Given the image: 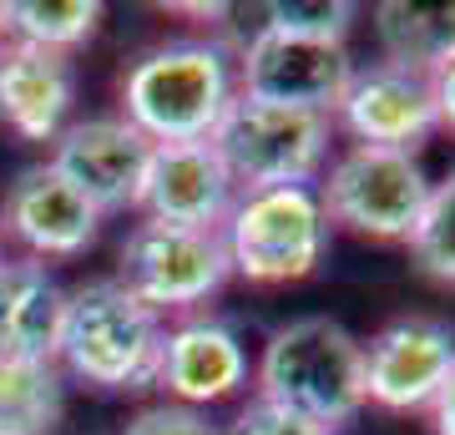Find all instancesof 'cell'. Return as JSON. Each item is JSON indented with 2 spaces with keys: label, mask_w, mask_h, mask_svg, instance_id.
Returning <instances> with one entry per match:
<instances>
[{
  "label": "cell",
  "mask_w": 455,
  "mask_h": 435,
  "mask_svg": "<svg viewBox=\"0 0 455 435\" xmlns=\"http://www.w3.org/2000/svg\"><path fill=\"white\" fill-rule=\"evenodd\" d=\"M238 97V66L218 41H157L122 71V117L152 147L208 142Z\"/></svg>",
  "instance_id": "obj_1"
},
{
  "label": "cell",
  "mask_w": 455,
  "mask_h": 435,
  "mask_svg": "<svg viewBox=\"0 0 455 435\" xmlns=\"http://www.w3.org/2000/svg\"><path fill=\"white\" fill-rule=\"evenodd\" d=\"M163 334V314H152L116 274L86 278L66 289L56 365L97 390H152Z\"/></svg>",
  "instance_id": "obj_2"
},
{
  "label": "cell",
  "mask_w": 455,
  "mask_h": 435,
  "mask_svg": "<svg viewBox=\"0 0 455 435\" xmlns=\"http://www.w3.org/2000/svg\"><path fill=\"white\" fill-rule=\"evenodd\" d=\"M259 400L339 431L364 410V344L329 314L278 324L259 359Z\"/></svg>",
  "instance_id": "obj_3"
},
{
  "label": "cell",
  "mask_w": 455,
  "mask_h": 435,
  "mask_svg": "<svg viewBox=\"0 0 455 435\" xmlns=\"http://www.w3.org/2000/svg\"><path fill=\"white\" fill-rule=\"evenodd\" d=\"M208 142L218 147L223 167L238 182V193L309 188L329 167L334 117L299 112V107H278V101H259L238 92Z\"/></svg>",
  "instance_id": "obj_4"
},
{
  "label": "cell",
  "mask_w": 455,
  "mask_h": 435,
  "mask_svg": "<svg viewBox=\"0 0 455 435\" xmlns=\"http://www.w3.org/2000/svg\"><path fill=\"white\" fill-rule=\"evenodd\" d=\"M223 243L233 258V274L278 289L299 284L324 263L329 248V218L314 188H263V193H238L233 213L223 223Z\"/></svg>",
  "instance_id": "obj_5"
},
{
  "label": "cell",
  "mask_w": 455,
  "mask_h": 435,
  "mask_svg": "<svg viewBox=\"0 0 455 435\" xmlns=\"http://www.w3.org/2000/svg\"><path fill=\"white\" fill-rule=\"evenodd\" d=\"M122 284L142 299L152 314H197L218 299L233 278V258L218 228H178V223H142L122 238Z\"/></svg>",
  "instance_id": "obj_6"
},
{
  "label": "cell",
  "mask_w": 455,
  "mask_h": 435,
  "mask_svg": "<svg viewBox=\"0 0 455 435\" xmlns=\"http://www.w3.org/2000/svg\"><path fill=\"white\" fill-rule=\"evenodd\" d=\"M430 197V178L415 152L390 147H344L329 162L319 203L329 223L374 243H410Z\"/></svg>",
  "instance_id": "obj_7"
},
{
  "label": "cell",
  "mask_w": 455,
  "mask_h": 435,
  "mask_svg": "<svg viewBox=\"0 0 455 435\" xmlns=\"http://www.w3.org/2000/svg\"><path fill=\"white\" fill-rule=\"evenodd\" d=\"M238 66V92L259 101H278V107H299V112L334 117L344 92L355 81V56L339 41H309V36L289 31H259L243 41V51L233 56Z\"/></svg>",
  "instance_id": "obj_8"
},
{
  "label": "cell",
  "mask_w": 455,
  "mask_h": 435,
  "mask_svg": "<svg viewBox=\"0 0 455 435\" xmlns=\"http://www.w3.org/2000/svg\"><path fill=\"white\" fill-rule=\"evenodd\" d=\"M147 157H152V142L127 117H86V122H71L51 142L46 162L107 218V213L137 208Z\"/></svg>",
  "instance_id": "obj_9"
},
{
  "label": "cell",
  "mask_w": 455,
  "mask_h": 435,
  "mask_svg": "<svg viewBox=\"0 0 455 435\" xmlns=\"http://www.w3.org/2000/svg\"><path fill=\"white\" fill-rule=\"evenodd\" d=\"M101 233V213L51 167H20L0 203V238H16L26 258H82Z\"/></svg>",
  "instance_id": "obj_10"
},
{
  "label": "cell",
  "mask_w": 455,
  "mask_h": 435,
  "mask_svg": "<svg viewBox=\"0 0 455 435\" xmlns=\"http://www.w3.org/2000/svg\"><path fill=\"white\" fill-rule=\"evenodd\" d=\"M455 370V329L440 319H395L364 344V405L430 410L435 390Z\"/></svg>",
  "instance_id": "obj_11"
},
{
  "label": "cell",
  "mask_w": 455,
  "mask_h": 435,
  "mask_svg": "<svg viewBox=\"0 0 455 435\" xmlns=\"http://www.w3.org/2000/svg\"><path fill=\"white\" fill-rule=\"evenodd\" d=\"M238 203V182L223 167L212 142H163L147 157V178L137 193V213L152 223L218 228Z\"/></svg>",
  "instance_id": "obj_12"
},
{
  "label": "cell",
  "mask_w": 455,
  "mask_h": 435,
  "mask_svg": "<svg viewBox=\"0 0 455 435\" xmlns=\"http://www.w3.org/2000/svg\"><path fill=\"white\" fill-rule=\"evenodd\" d=\"M334 117L355 137V147H390V152H415L440 127L430 77L400 71L390 61L355 66V81Z\"/></svg>",
  "instance_id": "obj_13"
},
{
  "label": "cell",
  "mask_w": 455,
  "mask_h": 435,
  "mask_svg": "<svg viewBox=\"0 0 455 435\" xmlns=\"http://www.w3.org/2000/svg\"><path fill=\"white\" fill-rule=\"evenodd\" d=\"M157 390H167L172 405L203 410V405L233 400L248 385V350L238 329L218 314H188L163 334L157 355Z\"/></svg>",
  "instance_id": "obj_14"
},
{
  "label": "cell",
  "mask_w": 455,
  "mask_h": 435,
  "mask_svg": "<svg viewBox=\"0 0 455 435\" xmlns=\"http://www.w3.org/2000/svg\"><path fill=\"white\" fill-rule=\"evenodd\" d=\"M76 107V66L71 56L5 41L0 46V127L20 142H56L71 127Z\"/></svg>",
  "instance_id": "obj_15"
},
{
  "label": "cell",
  "mask_w": 455,
  "mask_h": 435,
  "mask_svg": "<svg viewBox=\"0 0 455 435\" xmlns=\"http://www.w3.org/2000/svg\"><path fill=\"white\" fill-rule=\"evenodd\" d=\"M66 284L41 258H0V359H56Z\"/></svg>",
  "instance_id": "obj_16"
},
{
  "label": "cell",
  "mask_w": 455,
  "mask_h": 435,
  "mask_svg": "<svg viewBox=\"0 0 455 435\" xmlns=\"http://www.w3.org/2000/svg\"><path fill=\"white\" fill-rule=\"evenodd\" d=\"M374 41H379V61L415 71V77H435L455 61V0H440V5L385 0V5H374Z\"/></svg>",
  "instance_id": "obj_17"
},
{
  "label": "cell",
  "mask_w": 455,
  "mask_h": 435,
  "mask_svg": "<svg viewBox=\"0 0 455 435\" xmlns=\"http://www.w3.org/2000/svg\"><path fill=\"white\" fill-rule=\"evenodd\" d=\"M66 415L56 359H0V435H51Z\"/></svg>",
  "instance_id": "obj_18"
},
{
  "label": "cell",
  "mask_w": 455,
  "mask_h": 435,
  "mask_svg": "<svg viewBox=\"0 0 455 435\" xmlns=\"http://www.w3.org/2000/svg\"><path fill=\"white\" fill-rule=\"evenodd\" d=\"M101 16L107 11H101L97 0H5L11 41L56 51V56L82 51L101 31Z\"/></svg>",
  "instance_id": "obj_19"
},
{
  "label": "cell",
  "mask_w": 455,
  "mask_h": 435,
  "mask_svg": "<svg viewBox=\"0 0 455 435\" xmlns=\"http://www.w3.org/2000/svg\"><path fill=\"white\" fill-rule=\"evenodd\" d=\"M410 254H415L425 278L455 289V167L440 182H430L425 213L415 223V233H410Z\"/></svg>",
  "instance_id": "obj_20"
},
{
  "label": "cell",
  "mask_w": 455,
  "mask_h": 435,
  "mask_svg": "<svg viewBox=\"0 0 455 435\" xmlns=\"http://www.w3.org/2000/svg\"><path fill=\"white\" fill-rule=\"evenodd\" d=\"M359 5L349 0H289V5H263V26L289 36H309V41H339L355 31Z\"/></svg>",
  "instance_id": "obj_21"
},
{
  "label": "cell",
  "mask_w": 455,
  "mask_h": 435,
  "mask_svg": "<svg viewBox=\"0 0 455 435\" xmlns=\"http://www.w3.org/2000/svg\"><path fill=\"white\" fill-rule=\"evenodd\" d=\"M228 435H339L329 431V425H319V420L309 415H293V410H283V405H268V400H253L233 415V431Z\"/></svg>",
  "instance_id": "obj_22"
},
{
  "label": "cell",
  "mask_w": 455,
  "mask_h": 435,
  "mask_svg": "<svg viewBox=\"0 0 455 435\" xmlns=\"http://www.w3.org/2000/svg\"><path fill=\"white\" fill-rule=\"evenodd\" d=\"M122 435H223L218 425H212L203 410H188V405H147V410H137V415L122 425Z\"/></svg>",
  "instance_id": "obj_23"
},
{
  "label": "cell",
  "mask_w": 455,
  "mask_h": 435,
  "mask_svg": "<svg viewBox=\"0 0 455 435\" xmlns=\"http://www.w3.org/2000/svg\"><path fill=\"white\" fill-rule=\"evenodd\" d=\"M430 92H435V117H440V127L455 132V61L445 66V71H435V77H430Z\"/></svg>",
  "instance_id": "obj_24"
},
{
  "label": "cell",
  "mask_w": 455,
  "mask_h": 435,
  "mask_svg": "<svg viewBox=\"0 0 455 435\" xmlns=\"http://www.w3.org/2000/svg\"><path fill=\"white\" fill-rule=\"evenodd\" d=\"M430 425H435V435H455V370L445 375V385L430 400Z\"/></svg>",
  "instance_id": "obj_25"
},
{
  "label": "cell",
  "mask_w": 455,
  "mask_h": 435,
  "mask_svg": "<svg viewBox=\"0 0 455 435\" xmlns=\"http://www.w3.org/2000/svg\"><path fill=\"white\" fill-rule=\"evenodd\" d=\"M11 41V26H5V0H0V46Z\"/></svg>",
  "instance_id": "obj_26"
}]
</instances>
